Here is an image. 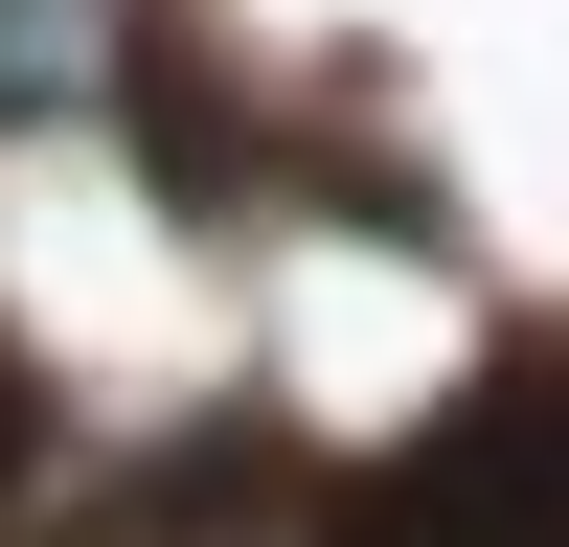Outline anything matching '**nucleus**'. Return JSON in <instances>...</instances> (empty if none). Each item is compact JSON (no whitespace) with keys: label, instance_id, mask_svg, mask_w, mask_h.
Instances as JSON below:
<instances>
[{"label":"nucleus","instance_id":"nucleus-2","mask_svg":"<svg viewBox=\"0 0 569 547\" xmlns=\"http://www.w3.org/2000/svg\"><path fill=\"white\" fill-rule=\"evenodd\" d=\"M23 434H46V410H23V365H0V479H23Z\"/></svg>","mask_w":569,"mask_h":547},{"label":"nucleus","instance_id":"nucleus-1","mask_svg":"<svg viewBox=\"0 0 569 547\" xmlns=\"http://www.w3.org/2000/svg\"><path fill=\"white\" fill-rule=\"evenodd\" d=\"M319 547H569V365H479Z\"/></svg>","mask_w":569,"mask_h":547}]
</instances>
